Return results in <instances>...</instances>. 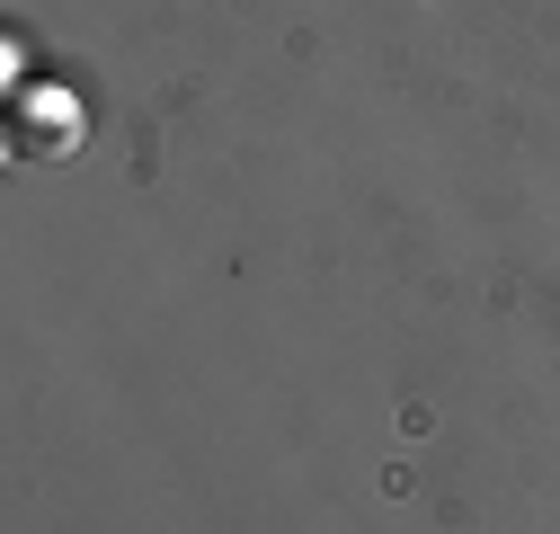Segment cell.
Here are the masks:
<instances>
[{
    "label": "cell",
    "mask_w": 560,
    "mask_h": 534,
    "mask_svg": "<svg viewBox=\"0 0 560 534\" xmlns=\"http://www.w3.org/2000/svg\"><path fill=\"white\" fill-rule=\"evenodd\" d=\"M81 98L72 90H19V107H10V152L19 161H72L81 152Z\"/></svg>",
    "instance_id": "6da1fadb"
}]
</instances>
